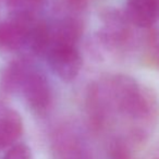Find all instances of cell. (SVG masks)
I'll return each mask as SVG.
<instances>
[{
	"instance_id": "1",
	"label": "cell",
	"mask_w": 159,
	"mask_h": 159,
	"mask_svg": "<svg viewBox=\"0 0 159 159\" xmlns=\"http://www.w3.org/2000/svg\"><path fill=\"white\" fill-rule=\"evenodd\" d=\"M2 84L8 91L19 92L36 112H45L51 102V89L47 77L27 61H16L2 74Z\"/></svg>"
},
{
	"instance_id": "6",
	"label": "cell",
	"mask_w": 159,
	"mask_h": 159,
	"mask_svg": "<svg viewBox=\"0 0 159 159\" xmlns=\"http://www.w3.org/2000/svg\"><path fill=\"white\" fill-rule=\"evenodd\" d=\"M52 159H93V157L79 135L61 132L53 141Z\"/></svg>"
},
{
	"instance_id": "2",
	"label": "cell",
	"mask_w": 159,
	"mask_h": 159,
	"mask_svg": "<svg viewBox=\"0 0 159 159\" xmlns=\"http://www.w3.org/2000/svg\"><path fill=\"white\" fill-rule=\"evenodd\" d=\"M108 94L117 109L134 120H148L156 113V97L128 75H115L108 83Z\"/></svg>"
},
{
	"instance_id": "8",
	"label": "cell",
	"mask_w": 159,
	"mask_h": 159,
	"mask_svg": "<svg viewBox=\"0 0 159 159\" xmlns=\"http://www.w3.org/2000/svg\"><path fill=\"white\" fill-rule=\"evenodd\" d=\"M82 35V25L74 19H63L50 26V38L52 45H74Z\"/></svg>"
},
{
	"instance_id": "3",
	"label": "cell",
	"mask_w": 159,
	"mask_h": 159,
	"mask_svg": "<svg viewBox=\"0 0 159 159\" xmlns=\"http://www.w3.org/2000/svg\"><path fill=\"white\" fill-rule=\"evenodd\" d=\"M46 58L53 74L64 82L74 80L83 64L82 56L74 45H52Z\"/></svg>"
},
{
	"instance_id": "4",
	"label": "cell",
	"mask_w": 159,
	"mask_h": 159,
	"mask_svg": "<svg viewBox=\"0 0 159 159\" xmlns=\"http://www.w3.org/2000/svg\"><path fill=\"white\" fill-rule=\"evenodd\" d=\"M33 14L13 13L0 22V51H16L26 46L30 29L35 21Z\"/></svg>"
},
{
	"instance_id": "10",
	"label": "cell",
	"mask_w": 159,
	"mask_h": 159,
	"mask_svg": "<svg viewBox=\"0 0 159 159\" xmlns=\"http://www.w3.org/2000/svg\"><path fill=\"white\" fill-rule=\"evenodd\" d=\"M109 157L110 159H132L128 145L121 139H116L111 143Z\"/></svg>"
},
{
	"instance_id": "9",
	"label": "cell",
	"mask_w": 159,
	"mask_h": 159,
	"mask_svg": "<svg viewBox=\"0 0 159 159\" xmlns=\"http://www.w3.org/2000/svg\"><path fill=\"white\" fill-rule=\"evenodd\" d=\"M2 159H33L32 150L26 144L16 143L8 148Z\"/></svg>"
},
{
	"instance_id": "7",
	"label": "cell",
	"mask_w": 159,
	"mask_h": 159,
	"mask_svg": "<svg viewBox=\"0 0 159 159\" xmlns=\"http://www.w3.org/2000/svg\"><path fill=\"white\" fill-rule=\"evenodd\" d=\"M124 14L130 24L149 29L159 16V0H126Z\"/></svg>"
},
{
	"instance_id": "5",
	"label": "cell",
	"mask_w": 159,
	"mask_h": 159,
	"mask_svg": "<svg viewBox=\"0 0 159 159\" xmlns=\"http://www.w3.org/2000/svg\"><path fill=\"white\" fill-rule=\"evenodd\" d=\"M23 133V121L20 113L8 105L0 102V150L18 143Z\"/></svg>"
}]
</instances>
